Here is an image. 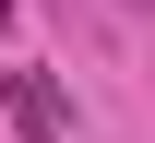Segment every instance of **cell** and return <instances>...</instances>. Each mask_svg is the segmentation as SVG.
Here are the masks:
<instances>
[{"label": "cell", "instance_id": "cell-1", "mask_svg": "<svg viewBox=\"0 0 155 143\" xmlns=\"http://www.w3.org/2000/svg\"><path fill=\"white\" fill-rule=\"evenodd\" d=\"M0 96H12L24 143H60V131H72V107H60V83H48V72H0Z\"/></svg>", "mask_w": 155, "mask_h": 143}]
</instances>
